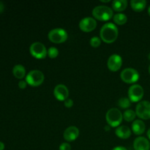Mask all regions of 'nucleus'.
<instances>
[{"instance_id": "nucleus-1", "label": "nucleus", "mask_w": 150, "mask_h": 150, "mask_svg": "<svg viewBox=\"0 0 150 150\" xmlns=\"http://www.w3.org/2000/svg\"><path fill=\"white\" fill-rule=\"evenodd\" d=\"M118 28L114 23H106L102 26L100 32L101 40L105 43H113L118 38Z\"/></svg>"}, {"instance_id": "nucleus-2", "label": "nucleus", "mask_w": 150, "mask_h": 150, "mask_svg": "<svg viewBox=\"0 0 150 150\" xmlns=\"http://www.w3.org/2000/svg\"><path fill=\"white\" fill-rule=\"evenodd\" d=\"M114 12L111 7L105 5L96 6L92 10V16L97 20L100 21H107L113 18Z\"/></svg>"}, {"instance_id": "nucleus-3", "label": "nucleus", "mask_w": 150, "mask_h": 150, "mask_svg": "<svg viewBox=\"0 0 150 150\" xmlns=\"http://www.w3.org/2000/svg\"><path fill=\"white\" fill-rule=\"evenodd\" d=\"M105 120L110 127H118L122 122L123 114L118 108H112L107 111Z\"/></svg>"}, {"instance_id": "nucleus-4", "label": "nucleus", "mask_w": 150, "mask_h": 150, "mask_svg": "<svg viewBox=\"0 0 150 150\" xmlns=\"http://www.w3.org/2000/svg\"><path fill=\"white\" fill-rule=\"evenodd\" d=\"M48 40L51 42L56 44H60L64 42L68 38V35L66 30L62 28H55L48 32Z\"/></svg>"}, {"instance_id": "nucleus-5", "label": "nucleus", "mask_w": 150, "mask_h": 150, "mask_svg": "<svg viewBox=\"0 0 150 150\" xmlns=\"http://www.w3.org/2000/svg\"><path fill=\"white\" fill-rule=\"evenodd\" d=\"M45 80L42 72L39 70H33L29 72L26 76V81L31 86H39Z\"/></svg>"}, {"instance_id": "nucleus-6", "label": "nucleus", "mask_w": 150, "mask_h": 150, "mask_svg": "<svg viewBox=\"0 0 150 150\" xmlns=\"http://www.w3.org/2000/svg\"><path fill=\"white\" fill-rule=\"evenodd\" d=\"M31 55L38 59H43L48 56V50L43 43L40 42H35L29 47Z\"/></svg>"}, {"instance_id": "nucleus-7", "label": "nucleus", "mask_w": 150, "mask_h": 150, "mask_svg": "<svg viewBox=\"0 0 150 150\" xmlns=\"http://www.w3.org/2000/svg\"><path fill=\"white\" fill-rule=\"evenodd\" d=\"M139 73L136 69L131 68H125L120 73V78L126 83H134L139 81Z\"/></svg>"}, {"instance_id": "nucleus-8", "label": "nucleus", "mask_w": 150, "mask_h": 150, "mask_svg": "<svg viewBox=\"0 0 150 150\" xmlns=\"http://www.w3.org/2000/svg\"><path fill=\"white\" fill-rule=\"evenodd\" d=\"M136 114L138 117L144 120L150 119V102L146 100L141 101L136 108Z\"/></svg>"}, {"instance_id": "nucleus-9", "label": "nucleus", "mask_w": 150, "mask_h": 150, "mask_svg": "<svg viewBox=\"0 0 150 150\" xmlns=\"http://www.w3.org/2000/svg\"><path fill=\"white\" fill-rule=\"evenodd\" d=\"M144 91L143 87L139 84H133L128 89V98L133 103L141 102L143 98Z\"/></svg>"}, {"instance_id": "nucleus-10", "label": "nucleus", "mask_w": 150, "mask_h": 150, "mask_svg": "<svg viewBox=\"0 0 150 150\" xmlns=\"http://www.w3.org/2000/svg\"><path fill=\"white\" fill-rule=\"evenodd\" d=\"M97 27V22L94 18L85 17L79 22V28L84 32H92Z\"/></svg>"}, {"instance_id": "nucleus-11", "label": "nucleus", "mask_w": 150, "mask_h": 150, "mask_svg": "<svg viewBox=\"0 0 150 150\" xmlns=\"http://www.w3.org/2000/svg\"><path fill=\"white\" fill-rule=\"evenodd\" d=\"M122 59L118 54H112L108 59L107 65L108 69L112 72H117L120 70L122 66Z\"/></svg>"}, {"instance_id": "nucleus-12", "label": "nucleus", "mask_w": 150, "mask_h": 150, "mask_svg": "<svg viewBox=\"0 0 150 150\" xmlns=\"http://www.w3.org/2000/svg\"><path fill=\"white\" fill-rule=\"evenodd\" d=\"M54 95L59 101H64L68 98V88L64 84H58L54 89Z\"/></svg>"}, {"instance_id": "nucleus-13", "label": "nucleus", "mask_w": 150, "mask_h": 150, "mask_svg": "<svg viewBox=\"0 0 150 150\" xmlns=\"http://www.w3.org/2000/svg\"><path fill=\"white\" fill-rule=\"evenodd\" d=\"M79 136V130L76 126H70L65 129L63 133V137L67 142H74Z\"/></svg>"}, {"instance_id": "nucleus-14", "label": "nucleus", "mask_w": 150, "mask_h": 150, "mask_svg": "<svg viewBox=\"0 0 150 150\" xmlns=\"http://www.w3.org/2000/svg\"><path fill=\"white\" fill-rule=\"evenodd\" d=\"M133 148L135 150H149L150 143L147 139L143 136H139L135 139L133 142Z\"/></svg>"}, {"instance_id": "nucleus-15", "label": "nucleus", "mask_w": 150, "mask_h": 150, "mask_svg": "<svg viewBox=\"0 0 150 150\" xmlns=\"http://www.w3.org/2000/svg\"><path fill=\"white\" fill-rule=\"evenodd\" d=\"M145 129H146V125L142 120H137L133 121L132 124V130L134 134L137 136L142 135L145 132Z\"/></svg>"}, {"instance_id": "nucleus-16", "label": "nucleus", "mask_w": 150, "mask_h": 150, "mask_svg": "<svg viewBox=\"0 0 150 150\" xmlns=\"http://www.w3.org/2000/svg\"><path fill=\"white\" fill-rule=\"evenodd\" d=\"M115 134L120 139H127L131 136V130L127 126H120L115 130Z\"/></svg>"}, {"instance_id": "nucleus-17", "label": "nucleus", "mask_w": 150, "mask_h": 150, "mask_svg": "<svg viewBox=\"0 0 150 150\" xmlns=\"http://www.w3.org/2000/svg\"><path fill=\"white\" fill-rule=\"evenodd\" d=\"M131 8L136 12H142L146 8V1L145 0H132L130 1Z\"/></svg>"}, {"instance_id": "nucleus-18", "label": "nucleus", "mask_w": 150, "mask_h": 150, "mask_svg": "<svg viewBox=\"0 0 150 150\" xmlns=\"http://www.w3.org/2000/svg\"><path fill=\"white\" fill-rule=\"evenodd\" d=\"M13 74L16 79H23L26 76V69L21 64H16L13 68Z\"/></svg>"}, {"instance_id": "nucleus-19", "label": "nucleus", "mask_w": 150, "mask_h": 150, "mask_svg": "<svg viewBox=\"0 0 150 150\" xmlns=\"http://www.w3.org/2000/svg\"><path fill=\"white\" fill-rule=\"evenodd\" d=\"M127 1L126 0H114L112 2L113 10L117 12H122L127 8Z\"/></svg>"}, {"instance_id": "nucleus-20", "label": "nucleus", "mask_w": 150, "mask_h": 150, "mask_svg": "<svg viewBox=\"0 0 150 150\" xmlns=\"http://www.w3.org/2000/svg\"><path fill=\"white\" fill-rule=\"evenodd\" d=\"M113 19H114V23L117 25H124L127 21V16L125 14H124V13H121L114 15V17H113Z\"/></svg>"}, {"instance_id": "nucleus-21", "label": "nucleus", "mask_w": 150, "mask_h": 150, "mask_svg": "<svg viewBox=\"0 0 150 150\" xmlns=\"http://www.w3.org/2000/svg\"><path fill=\"white\" fill-rule=\"evenodd\" d=\"M136 111H133L131 109L126 110L124 113H123V119L125 120L126 122H133L136 119Z\"/></svg>"}, {"instance_id": "nucleus-22", "label": "nucleus", "mask_w": 150, "mask_h": 150, "mask_svg": "<svg viewBox=\"0 0 150 150\" xmlns=\"http://www.w3.org/2000/svg\"><path fill=\"white\" fill-rule=\"evenodd\" d=\"M119 106L123 109H127L131 105V101L128 98H121L117 102Z\"/></svg>"}, {"instance_id": "nucleus-23", "label": "nucleus", "mask_w": 150, "mask_h": 150, "mask_svg": "<svg viewBox=\"0 0 150 150\" xmlns=\"http://www.w3.org/2000/svg\"><path fill=\"white\" fill-rule=\"evenodd\" d=\"M59 50L55 47H50L48 49V56L51 59H55L58 57Z\"/></svg>"}, {"instance_id": "nucleus-24", "label": "nucleus", "mask_w": 150, "mask_h": 150, "mask_svg": "<svg viewBox=\"0 0 150 150\" xmlns=\"http://www.w3.org/2000/svg\"><path fill=\"white\" fill-rule=\"evenodd\" d=\"M100 38L98 37H93L90 39V45L93 48H98L101 44Z\"/></svg>"}, {"instance_id": "nucleus-25", "label": "nucleus", "mask_w": 150, "mask_h": 150, "mask_svg": "<svg viewBox=\"0 0 150 150\" xmlns=\"http://www.w3.org/2000/svg\"><path fill=\"white\" fill-rule=\"evenodd\" d=\"M59 149V150H71V146H70V144L64 142V143L60 144Z\"/></svg>"}, {"instance_id": "nucleus-26", "label": "nucleus", "mask_w": 150, "mask_h": 150, "mask_svg": "<svg viewBox=\"0 0 150 150\" xmlns=\"http://www.w3.org/2000/svg\"><path fill=\"white\" fill-rule=\"evenodd\" d=\"M73 103H73V100L72 99H70V98H67L66 100L64 101V105L66 108H72L73 105Z\"/></svg>"}, {"instance_id": "nucleus-27", "label": "nucleus", "mask_w": 150, "mask_h": 150, "mask_svg": "<svg viewBox=\"0 0 150 150\" xmlns=\"http://www.w3.org/2000/svg\"><path fill=\"white\" fill-rule=\"evenodd\" d=\"M27 86V83L26 81H20L18 82V87L21 89H24Z\"/></svg>"}, {"instance_id": "nucleus-28", "label": "nucleus", "mask_w": 150, "mask_h": 150, "mask_svg": "<svg viewBox=\"0 0 150 150\" xmlns=\"http://www.w3.org/2000/svg\"><path fill=\"white\" fill-rule=\"evenodd\" d=\"M112 150H127V149H126L125 147H124V146H116V147H114Z\"/></svg>"}, {"instance_id": "nucleus-29", "label": "nucleus", "mask_w": 150, "mask_h": 150, "mask_svg": "<svg viewBox=\"0 0 150 150\" xmlns=\"http://www.w3.org/2000/svg\"><path fill=\"white\" fill-rule=\"evenodd\" d=\"M4 4H3L2 2H1V1H0V13H1L3 11H4Z\"/></svg>"}, {"instance_id": "nucleus-30", "label": "nucleus", "mask_w": 150, "mask_h": 150, "mask_svg": "<svg viewBox=\"0 0 150 150\" xmlns=\"http://www.w3.org/2000/svg\"><path fill=\"white\" fill-rule=\"evenodd\" d=\"M4 144L3 142H0V150H4Z\"/></svg>"}, {"instance_id": "nucleus-31", "label": "nucleus", "mask_w": 150, "mask_h": 150, "mask_svg": "<svg viewBox=\"0 0 150 150\" xmlns=\"http://www.w3.org/2000/svg\"><path fill=\"white\" fill-rule=\"evenodd\" d=\"M147 137L149 138V139L150 140V128L148 130V131H147Z\"/></svg>"}, {"instance_id": "nucleus-32", "label": "nucleus", "mask_w": 150, "mask_h": 150, "mask_svg": "<svg viewBox=\"0 0 150 150\" xmlns=\"http://www.w3.org/2000/svg\"><path fill=\"white\" fill-rule=\"evenodd\" d=\"M105 130H109V128H110V126L109 125L106 126V127H105Z\"/></svg>"}, {"instance_id": "nucleus-33", "label": "nucleus", "mask_w": 150, "mask_h": 150, "mask_svg": "<svg viewBox=\"0 0 150 150\" xmlns=\"http://www.w3.org/2000/svg\"><path fill=\"white\" fill-rule=\"evenodd\" d=\"M148 14H149V16H150V6L149 7V8H148Z\"/></svg>"}, {"instance_id": "nucleus-34", "label": "nucleus", "mask_w": 150, "mask_h": 150, "mask_svg": "<svg viewBox=\"0 0 150 150\" xmlns=\"http://www.w3.org/2000/svg\"><path fill=\"white\" fill-rule=\"evenodd\" d=\"M148 58H149V59L150 60V53H149V55H148Z\"/></svg>"}, {"instance_id": "nucleus-35", "label": "nucleus", "mask_w": 150, "mask_h": 150, "mask_svg": "<svg viewBox=\"0 0 150 150\" xmlns=\"http://www.w3.org/2000/svg\"><path fill=\"white\" fill-rule=\"evenodd\" d=\"M149 74H150V65H149Z\"/></svg>"}]
</instances>
